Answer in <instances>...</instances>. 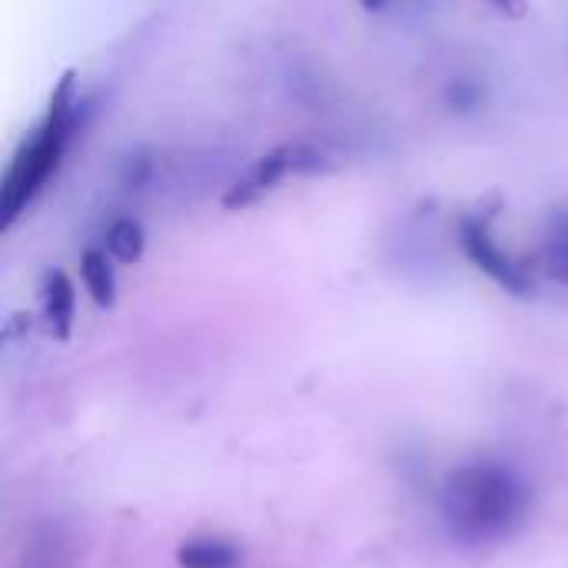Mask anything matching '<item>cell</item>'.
Returning a JSON list of instances; mask_svg holds the SVG:
<instances>
[{
    "mask_svg": "<svg viewBox=\"0 0 568 568\" xmlns=\"http://www.w3.org/2000/svg\"><path fill=\"white\" fill-rule=\"evenodd\" d=\"M113 256L106 250H87L80 260V280L90 293V300L103 310L113 306L116 300V276H113Z\"/></svg>",
    "mask_w": 568,
    "mask_h": 568,
    "instance_id": "obj_6",
    "label": "cell"
},
{
    "mask_svg": "<svg viewBox=\"0 0 568 568\" xmlns=\"http://www.w3.org/2000/svg\"><path fill=\"white\" fill-rule=\"evenodd\" d=\"M459 240H463V250L469 256V263L476 270H483L493 283H499L503 290L509 293H529V276L496 246L489 226L483 220H463V230H459Z\"/></svg>",
    "mask_w": 568,
    "mask_h": 568,
    "instance_id": "obj_4",
    "label": "cell"
},
{
    "mask_svg": "<svg viewBox=\"0 0 568 568\" xmlns=\"http://www.w3.org/2000/svg\"><path fill=\"white\" fill-rule=\"evenodd\" d=\"M359 3H363L366 10H383V7H386V0H359Z\"/></svg>",
    "mask_w": 568,
    "mask_h": 568,
    "instance_id": "obj_11",
    "label": "cell"
},
{
    "mask_svg": "<svg viewBox=\"0 0 568 568\" xmlns=\"http://www.w3.org/2000/svg\"><path fill=\"white\" fill-rule=\"evenodd\" d=\"M529 489L499 463H476L456 469L443 486V519L456 539L486 542L506 536L523 523Z\"/></svg>",
    "mask_w": 568,
    "mask_h": 568,
    "instance_id": "obj_2",
    "label": "cell"
},
{
    "mask_svg": "<svg viewBox=\"0 0 568 568\" xmlns=\"http://www.w3.org/2000/svg\"><path fill=\"white\" fill-rule=\"evenodd\" d=\"M77 113H80V97H77V80L73 70H67L60 77V83L50 93L47 113L40 116V123L20 140V146L13 150L3 183H0V220L3 230H10L30 206L33 200L47 190L50 176L57 173L70 136L77 130Z\"/></svg>",
    "mask_w": 568,
    "mask_h": 568,
    "instance_id": "obj_1",
    "label": "cell"
},
{
    "mask_svg": "<svg viewBox=\"0 0 568 568\" xmlns=\"http://www.w3.org/2000/svg\"><path fill=\"white\" fill-rule=\"evenodd\" d=\"M320 150L313 146H303V143H283L270 153H263L260 160L250 163V170L226 190L223 196V206L226 210H243V206H253L260 203L266 193H273L290 173H310V170H320Z\"/></svg>",
    "mask_w": 568,
    "mask_h": 568,
    "instance_id": "obj_3",
    "label": "cell"
},
{
    "mask_svg": "<svg viewBox=\"0 0 568 568\" xmlns=\"http://www.w3.org/2000/svg\"><path fill=\"white\" fill-rule=\"evenodd\" d=\"M40 306H43V323L53 339H70L73 329V313H77V293L73 283L63 270H47L40 283Z\"/></svg>",
    "mask_w": 568,
    "mask_h": 568,
    "instance_id": "obj_5",
    "label": "cell"
},
{
    "mask_svg": "<svg viewBox=\"0 0 568 568\" xmlns=\"http://www.w3.org/2000/svg\"><path fill=\"white\" fill-rule=\"evenodd\" d=\"M542 266H546V273H549L552 280L568 283V233L566 230H559V233L549 240V246H546V253H542Z\"/></svg>",
    "mask_w": 568,
    "mask_h": 568,
    "instance_id": "obj_9",
    "label": "cell"
},
{
    "mask_svg": "<svg viewBox=\"0 0 568 568\" xmlns=\"http://www.w3.org/2000/svg\"><path fill=\"white\" fill-rule=\"evenodd\" d=\"M176 562L180 568H236L240 566V549L213 539V536H200V539H186L176 549Z\"/></svg>",
    "mask_w": 568,
    "mask_h": 568,
    "instance_id": "obj_7",
    "label": "cell"
},
{
    "mask_svg": "<svg viewBox=\"0 0 568 568\" xmlns=\"http://www.w3.org/2000/svg\"><path fill=\"white\" fill-rule=\"evenodd\" d=\"M143 250H146V233L136 220L130 216H120L110 230H106V253L123 263V266H133L143 260Z\"/></svg>",
    "mask_w": 568,
    "mask_h": 568,
    "instance_id": "obj_8",
    "label": "cell"
},
{
    "mask_svg": "<svg viewBox=\"0 0 568 568\" xmlns=\"http://www.w3.org/2000/svg\"><path fill=\"white\" fill-rule=\"evenodd\" d=\"M493 7H499L506 17H526V10H529V0H489Z\"/></svg>",
    "mask_w": 568,
    "mask_h": 568,
    "instance_id": "obj_10",
    "label": "cell"
}]
</instances>
